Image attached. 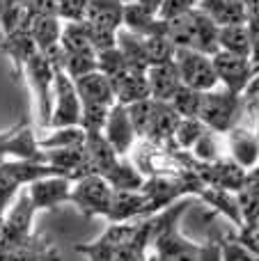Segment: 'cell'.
Listing matches in <instances>:
<instances>
[{
  "label": "cell",
  "mask_w": 259,
  "mask_h": 261,
  "mask_svg": "<svg viewBox=\"0 0 259 261\" xmlns=\"http://www.w3.org/2000/svg\"><path fill=\"white\" fill-rule=\"evenodd\" d=\"M218 32H220V28L206 14H202L195 7L177 18H170L165 37L177 48H188V50H197V53H204V55H214L220 50Z\"/></svg>",
  "instance_id": "6da1fadb"
},
{
  "label": "cell",
  "mask_w": 259,
  "mask_h": 261,
  "mask_svg": "<svg viewBox=\"0 0 259 261\" xmlns=\"http://www.w3.org/2000/svg\"><path fill=\"white\" fill-rule=\"evenodd\" d=\"M246 117V101L243 94H234V92L225 90V87H216V90L202 92V103H200V115L206 128L216 130V133H229L237 124L243 122Z\"/></svg>",
  "instance_id": "7a4b0ae2"
},
{
  "label": "cell",
  "mask_w": 259,
  "mask_h": 261,
  "mask_svg": "<svg viewBox=\"0 0 259 261\" xmlns=\"http://www.w3.org/2000/svg\"><path fill=\"white\" fill-rule=\"evenodd\" d=\"M46 176H64V174L58 167L46 165V163L16 161V158L0 163V225H3L5 213L9 211L12 199H16V195L25 186H30L32 181L46 179Z\"/></svg>",
  "instance_id": "3957f363"
},
{
  "label": "cell",
  "mask_w": 259,
  "mask_h": 261,
  "mask_svg": "<svg viewBox=\"0 0 259 261\" xmlns=\"http://www.w3.org/2000/svg\"><path fill=\"white\" fill-rule=\"evenodd\" d=\"M28 83L32 87L37 103V126L48 130L50 115H53V81H55V69L48 55L37 50L23 67Z\"/></svg>",
  "instance_id": "277c9868"
},
{
  "label": "cell",
  "mask_w": 259,
  "mask_h": 261,
  "mask_svg": "<svg viewBox=\"0 0 259 261\" xmlns=\"http://www.w3.org/2000/svg\"><path fill=\"white\" fill-rule=\"evenodd\" d=\"M113 197H115V188L99 174H90L73 181L71 193H69V202L85 218H94V216L108 218Z\"/></svg>",
  "instance_id": "5b68a950"
},
{
  "label": "cell",
  "mask_w": 259,
  "mask_h": 261,
  "mask_svg": "<svg viewBox=\"0 0 259 261\" xmlns=\"http://www.w3.org/2000/svg\"><path fill=\"white\" fill-rule=\"evenodd\" d=\"M174 64H177V69H179L182 83L186 87H191V90L209 92L220 85L211 55L197 53V50H188V48H177Z\"/></svg>",
  "instance_id": "8992f818"
},
{
  "label": "cell",
  "mask_w": 259,
  "mask_h": 261,
  "mask_svg": "<svg viewBox=\"0 0 259 261\" xmlns=\"http://www.w3.org/2000/svg\"><path fill=\"white\" fill-rule=\"evenodd\" d=\"M138 222L140 220H128V222H110L108 229L94 239L92 243H81L76 245V252L85 254L87 261H113L115 254L131 241V236L136 234Z\"/></svg>",
  "instance_id": "52a82bcc"
},
{
  "label": "cell",
  "mask_w": 259,
  "mask_h": 261,
  "mask_svg": "<svg viewBox=\"0 0 259 261\" xmlns=\"http://www.w3.org/2000/svg\"><path fill=\"white\" fill-rule=\"evenodd\" d=\"M214 60V69L218 73L220 87L234 92V94H243L248 85L255 78V69H252V60L246 55H234L227 50H218L211 55Z\"/></svg>",
  "instance_id": "ba28073f"
},
{
  "label": "cell",
  "mask_w": 259,
  "mask_h": 261,
  "mask_svg": "<svg viewBox=\"0 0 259 261\" xmlns=\"http://www.w3.org/2000/svg\"><path fill=\"white\" fill-rule=\"evenodd\" d=\"M191 172L197 174V179H200L202 184L214 186V188H223L234 195L241 190L243 181H246V174H248V172L243 170L239 163H234L229 156H223L220 161H214V163L195 161Z\"/></svg>",
  "instance_id": "9c48e42d"
},
{
  "label": "cell",
  "mask_w": 259,
  "mask_h": 261,
  "mask_svg": "<svg viewBox=\"0 0 259 261\" xmlns=\"http://www.w3.org/2000/svg\"><path fill=\"white\" fill-rule=\"evenodd\" d=\"M225 147H227V156L246 172L259 165V138L255 126L246 117L229 133H225Z\"/></svg>",
  "instance_id": "30bf717a"
},
{
  "label": "cell",
  "mask_w": 259,
  "mask_h": 261,
  "mask_svg": "<svg viewBox=\"0 0 259 261\" xmlns=\"http://www.w3.org/2000/svg\"><path fill=\"white\" fill-rule=\"evenodd\" d=\"M73 181L69 176H46V179L32 181L30 186H25L30 202L35 206V211H48L60 204L69 202V193H71Z\"/></svg>",
  "instance_id": "8fae6325"
},
{
  "label": "cell",
  "mask_w": 259,
  "mask_h": 261,
  "mask_svg": "<svg viewBox=\"0 0 259 261\" xmlns=\"http://www.w3.org/2000/svg\"><path fill=\"white\" fill-rule=\"evenodd\" d=\"M103 138L110 142V147L119 153V156H128L131 149L136 147L138 142V133L131 124V117H128L126 106L115 103L108 113V122H106L103 128Z\"/></svg>",
  "instance_id": "7c38bea8"
},
{
  "label": "cell",
  "mask_w": 259,
  "mask_h": 261,
  "mask_svg": "<svg viewBox=\"0 0 259 261\" xmlns=\"http://www.w3.org/2000/svg\"><path fill=\"white\" fill-rule=\"evenodd\" d=\"M73 85H76L81 106H106V108H113V106L117 103V101H115L113 83H110V78H106L101 71L76 78Z\"/></svg>",
  "instance_id": "4fadbf2b"
},
{
  "label": "cell",
  "mask_w": 259,
  "mask_h": 261,
  "mask_svg": "<svg viewBox=\"0 0 259 261\" xmlns=\"http://www.w3.org/2000/svg\"><path fill=\"white\" fill-rule=\"evenodd\" d=\"M179 119H182L179 113L168 103V101H154V106H151L149 126H147L145 138H140V140H149V142L165 147V144L172 142L174 128H177Z\"/></svg>",
  "instance_id": "5bb4252c"
},
{
  "label": "cell",
  "mask_w": 259,
  "mask_h": 261,
  "mask_svg": "<svg viewBox=\"0 0 259 261\" xmlns=\"http://www.w3.org/2000/svg\"><path fill=\"white\" fill-rule=\"evenodd\" d=\"M124 30L133 32L138 37H156V35H165L168 30V21L159 18V14L145 9L142 5H138L136 0L133 3L124 5Z\"/></svg>",
  "instance_id": "9a60e30c"
},
{
  "label": "cell",
  "mask_w": 259,
  "mask_h": 261,
  "mask_svg": "<svg viewBox=\"0 0 259 261\" xmlns=\"http://www.w3.org/2000/svg\"><path fill=\"white\" fill-rule=\"evenodd\" d=\"M124 5L122 0H90L83 21L99 30L117 32L124 23Z\"/></svg>",
  "instance_id": "2e32d148"
},
{
  "label": "cell",
  "mask_w": 259,
  "mask_h": 261,
  "mask_svg": "<svg viewBox=\"0 0 259 261\" xmlns=\"http://www.w3.org/2000/svg\"><path fill=\"white\" fill-rule=\"evenodd\" d=\"M0 53H5V55H9V58H12L14 73H16V76H21L25 62L37 53V46H35L32 35H30V25L18 28V30L9 32V35H3V39H0Z\"/></svg>",
  "instance_id": "e0dca14e"
},
{
  "label": "cell",
  "mask_w": 259,
  "mask_h": 261,
  "mask_svg": "<svg viewBox=\"0 0 259 261\" xmlns=\"http://www.w3.org/2000/svg\"><path fill=\"white\" fill-rule=\"evenodd\" d=\"M147 83H149V92L154 101H172V96L179 92V87L184 85L179 69L174 62L159 64V67L147 69Z\"/></svg>",
  "instance_id": "ac0fdd59"
},
{
  "label": "cell",
  "mask_w": 259,
  "mask_h": 261,
  "mask_svg": "<svg viewBox=\"0 0 259 261\" xmlns=\"http://www.w3.org/2000/svg\"><path fill=\"white\" fill-rule=\"evenodd\" d=\"M197 9H200L202 14H206L218 28L248 23L246 5L237 3V0H200Z\"/></svg>",
  "instance_id": "d6986e66"
},
{
  "label": "cell",
  "mask_w": 259,
  "mask_h": 261,
  "mask_svg": "<svg viewBox=\"0 0 259 261\" xmlns=\"http://www.w3.org/2000/svg\"><path fill=\"white\" fill-rule=\"evenodd\" d=\"M30 35L35 41L37 50L48 55L60 46V35H62V21L55 14H39L30 23Z\"/></svg>",
  "instance_id": "ffe728a7"
},
{
  "label": "cell",
  "mask_w": 259,
  "mask_h": 261,
  "mask_svg": "<svg viewBox=\"0 0 259 261\" xmlns=\"http://www.w3.org/2000/svg\"><path fill=\"white\" fill-rule=\"evenodd\" d=\"M113 90H115V101L122 106H131V103H138V101L151 99L147 73L128 71L126 76H122L119 81L113 83Z\"/></svg>",
  "instance_id": "44dd1931"
},
{
  "label": "cell",
  "mask_w": 259,
  "mask_h": 261,
  "mask_svg": "<svg viewBox=\"0 0 259 261\" xmlns=\"http://www.w3.org/2000/svg\"><path fill=\"white\" fill-rule=\"evenodd\" d=\"M117 48L122 50V55L126 58V64L131 71L147 73V69H149V58H147V48H145V37H138V35H133V32L124 30V28H119Z\"/></svg>",
  "instance_id": "7402d4cb"
},
{
  "label": "cell",
  "mask_w": 259,
  "mask_h": 261,
  "mask_svg": "<svg viewBox=\"0 0 259 261\" xmlns=\"http://www.w3.org/2000/svg\"><path fill=\"white\" fill-rule=\"evenodd\" d=\"M60 48H62V53H85V50H94L92 48L90 32H87L85 21H62Z\"/></svg>",
  "instance_id": "603a6c76"
},
{
  "label": "cell",
  "mask_w": 259,
  "mask_h": 261,
  "mask_svg": "<svg viewBox=\"0 0 259 261\" xmlns=\"http://www.w3.org/2000/svg\"><path fill=\"white\" fill-rule=\"evenodd\" d=\"M191 153L197 158L200 163H214L220 161L223 156H227V147H225V135L216 133V130L206 128L204 135L193 144Z\"/></svg>",
  "instance_id": "cb8c5ba5"
},
{
  "label": "cell",
  "mask_w": 259,
  "mask_h": 261,
  "mask_svg": "<svg viewBox=\"0 0 259 261\" xmlns=\"http://www.w3.org/2000/svg\"><path fill=\"white\" fill-rule=\"evenodd\" d=\"M218 46L220 50H227L234 55H246L250 58V35H248V25H225L218 32Z\"/></svg>",
  "instance_id": "d4e9b609"
},
{
  "label": "cell",
  "mask_w": 259,
  "mask_h": 261,
  "mask_svg": "<svg viewBox=\"0 0 259 261\" xmlns=\"http://www.w3.org/2000/svg\"><path fill=\"white\" fill-rule=\"evenodd\" d=\"M96 71H101L106 78H110V83H115L122 76H126L131 69H128L126 58L122 55V50L117 46H113V48H106L96 53Z\"/></svg>",
  "instance_id": "484cf974"
},
{
  "label": "cell",
  "mask_w": 259,
  "mask_h": 261,
  "mask_svg": "<svg viewBox=\"0 0 259 261\" xmlns=\"http://www.w3.org/2000/svg\"><path fill=\"white\" fill-rule=\"evenodd\" d=\"M39 149H62V147H78L85 144V130L81 126H67V128H55L50 130L46 138H37Z\"/></svg>",
  "instance_id": "4316f807"
},
{
  "label": "cell",
  "mask_w": 259,
  "mask_h": 261,
  "mask_svg": "<svg viewBox=\"0 0 259 261\" xmlns=\"http://www.w3.org/2000/svg\"><path fill=\"white\" fill-rule=\"evenodd\" d=\"M62 69L71 81L83 78L87 73L96 71V53L85 50V53H62Z\"/></svg>",
  "instance_id": "83f0119b"
},
{
  "label": "cell",
  "mask_w": 259,
  "mask_h": 261,
  "mask_svg": "<svg viewBox=\"0 0 259 261\" xmlns=\"http://www.w3.org/2000/svg\"><path fill=\"white\" fill-rule=\"evenodd\" d=\"M145 48H147V58H149V67L174 62V55H177V46L165 35L145 37Z\"/></svg>",
  "instance_id": "f1b7e54d"
},
{
  "label": "cell",
  "mask_w": 259,
  "mask_h": 261,
  "mask_svg": "<svg viewBox=\"0 0 259 261\" xmlns=\"http://www.w3.org/2000/svg\"><path fill=\"white\" fill-rule=\"evenodd\" d=\"M206 126L202 124V119L197 117H182L177 124V128H174V138L172 142L177 144L179 149H186V151H191L193 144L197 142V140L204 135Z\"/></svg>",
  "instance_id": "f546056e"
},
{
  "label": "cell",
  "mask_w": 259,
  "mask_h": 261,
  "mask_svg": "<svg viewBox=\"0 0 259 261\" xmlns=\"http://www.w3.org/2000/svg\"><path fill=\"white\" fill-rule=\"evenodd\" d=\"M200 103H202V92L191 90L186 85L179 87V92L170 101V106L179 113V117H197L200 115Z\"/></svg>",
  "instance_id": "4dcf8cb0"
},
{
  "label": "cell",
  "mask_w": 259,
  "mask_h": 261,
  "mask_svg": "<svg viewBox=\"0 0 259 261\" xmlns=\"http://www.w3.org/2000/svg\"><path fill=\"white\" fill-rule=\"evenodd\" d=\"M110 108L106 106H83L81 110V128L85 133H103L106 122H108Z\"/></svg>",
  "instance_id": "1f68e13d"
},
{
  "label": "cell",
  "mask_w": 259,
  "mask_h": 261,
  "mask_svg": "<svg viewBox=\"0 0 259 261\" xmlns=\"http://www.w3.org/2000/svg\"><path fill=\"white\" fill-rule=\"evenodd\" d=\"M151 106H154V99H145V101H138V103L126 106L128 110V117H131V124L138 133V140L145 138L147 126H149V117H151Z\"/></svg>",
  "instance_id": "d6a6232c"
},
{
  "label": "cell",
  "mask_w": 259,
  "mask_h": 261,
  "mask_svg": "<svg viewBox=\"0 0 259 261\" xmlns=\"http://www.w3.org/2000/svg\"><path fill=\"white\" fill-rule=\"evenodd\" d=\"M197 5H200V0H163L159 7V18L170 21V18H177L182 14L195 9Z\"/></svg>",
  "instance_id": "836d02e7"
},
{
  "label": "cell",
  "mask_w": 259,
  "mask_h": 261,
  "mask_svg": "<svg viewBox=\"0 0 259 261\" xmlns=\"http://www.w3.org/2000/svg\"><path fill=\"white\" fill-rule=\"evenodd\" d=\"M90 0H58L60 21H83Z\"/></svg>",
  "instance_id": "e575fe53"
},
{
  "label": "cell",
  "mask_w": 259,
  "mask_h": 261,
  "mask_svg": "<svg viewBox=\"0 0 259 261\" xmlns=\"http://www.w3.org/2000/svg\"><path fill=\"white\" fill-rule=\"evenodd\" d=\"M200 261H223V252H220V239H211L202 243Z\"/></svg>",
  "instance_id": "d590c367"
},
{
  "label": "cell",
  "mask_w": 259,
  "mask_h": 261,
  "mask_svg": "<svg viewBox=\"0 0 259 261\" xmlns=\"http://www.w3.org/2000/svg\"><path fill=\"white\" fill-rule=\"evenodd\" d=\"M122 3H131V0H122Z\"/></svg>",
  "instance_id": "8d00e7d4"
}]
</instances>
